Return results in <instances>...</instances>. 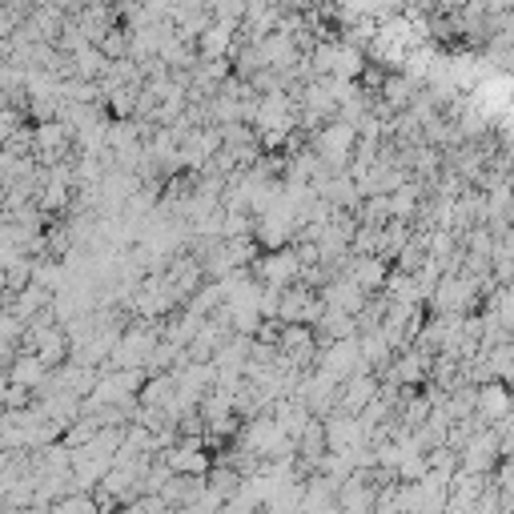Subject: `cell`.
<instances>
[{"label": "cell", "instance_id": "1", "mask_svg": "<svg viewBox=\"0 0 514 514\" xmlns=\"http://www.w3.org/2000/svg\"><path fill=\"white\" fill-rule=\"evenodd\" d=\"M253 278L270 286V290H290L302 282V262H298V249L286 245V249H270L266 257H257V262L249 266Z\"/></svg>", "mask_w": 514, "mask_h": 514}, {"label": "cell", "instance_id": "2", "mask_svg": "<svg viewBox=\"0 0 514 514\" xmlns=\"http://www.w3.org/2000/svg\"><path fill=\"white\" fill-rule=\"evenodd\" d=\"M474 418L482 422H506L514 410V394L506 382H482V390H474Z\"/></svg>", "mask_w": 514, "mask_h": 514}, {"label": "cell", "instance_id": "3", "mask_svg": "<svg viewBox=\"0 0 514 514\" xmlns=\"http://www.w3.org/2000/svg\"><path fill=\"white\" fill-rule=\"evenodd\" d=\"M378 398V378L374 374H354L350 382H342V390H338V410L334 414H362L370 402Z\"/></svg>", "mask_w": 514, "mask_h": 514}, {"label": "cell", "instance_id": "4", "mask_svg": "<svg viewBox=\"0 0 514 514\" xmlns=\"http://www.w3.org/2000/svg\"><path fill=\"white\" fill-rule=\"evenodd\" d=\"M366 290H358L350 278H334V282H326L322 286V302H326V310H342V314H362L366 310Z\"/></svg>", "mask_w": 514, "mask_h": 514}, {"label": "cell", "instance_id": "5", "mask_svg": "<svg viewBox=\"0 0 514 514\" xmlns=\"http://www.w3.org/2000/svg\"><path fill=\"white\" fill-rule=\"evenodd\" d=\"M233 25H209L201 37H197V57L201 61H229L233 57Z\"/></svg>", "mask_w": 514, "mask_h": 514}, {"label": "cell", "instance_id": "6", "mask_svg": "<svg viewBox=\"0 0 514 514\" xmlns=\"http://www.w3.org/2000/svg\"><path fill=\"white\" fill-rule=\"evenodd\" d=\"M49 366L37 358V354H29V350H21L17 358H13V366H9V382H17V386H29L33 394H41V386L49 382Z\"/></svg>", "mask_w": 514, "mask_h": 514}, {"label": "cell", "instance_id": "7", "mask_svg": "<svg viewBox=\"0 0 514 514\" xmlns=\"http://www.w3.org/2000/svg\"><path fill=\"white\" fill-rule=\"evenodd\" d=\"M9 310L29 326L33 318H41L45 310H53V294L45 290V286H37V282H29L21 294H13V302H9Z\"/></svg>", "mask_w": 514, "mask_h": 514}, {"label": "cell", "instance_id": "8", "mask_svg": "<svg viewBox=\"0 0 514 514\" xmlns=\"http://www.w3.org/2000/svg\"><path fill=\"white\" fill-rule=\"evenodd\" d=\"M366 73V53L338 41V57H334V81H362Z\"/></svg>", "mask_w": 514, "mask_h": 514}, {"label": "cell", "instance_id": "9", "mask_svg": "<svg viewBox=\"0 0 514 514\" xmlns=\"http://www.w3.org/2000/svg\"><path fill=\"white\" fill-rule=\"evenodd\" d=\"M109 65H113V61H109L97 45H85V49L73 57V69H77V77H81V81H101V77L109 73Z\"/></svg>", "mask_w": 514, "mask_h": 514}, {"label": "cell", "instance_id": "10", "mask_svg": "<svg viewBox=\"0 0 514 514\" xmlns=\"http://www.w3.org/2000/svg\"><path fill=\"white\" fill-rule=\"evenodd\" d=\"M97 49H101L109 61H125V57H129V49H133V37H129V29H121V25H117V29H109V33H105V41H101Z\"/></svg>", "mask_w": 514, "mask_h": 514}]
</instances>
